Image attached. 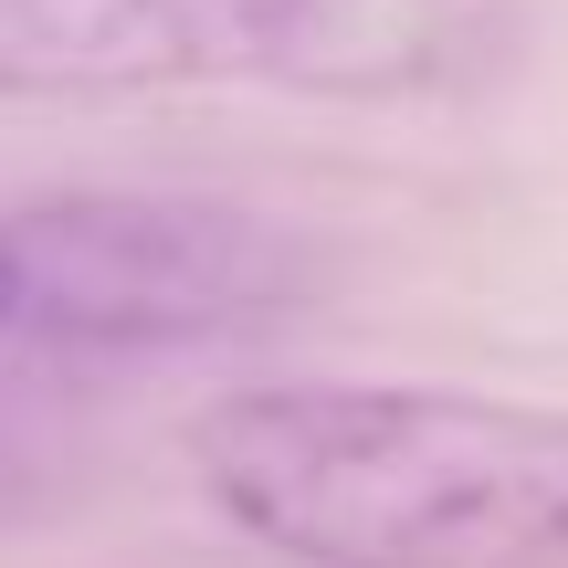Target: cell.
Masks as SVG:
<instances>
[{"label":"cell","instance_id":"cell-1","mask_svg":"<svg viewBox=\"0 0 568 568\" xmlns=\"http://www.w3.org/2000/svg\"><path fill=\"white\" fill-rule=\"evenodd\" d=\"M201 495L284 568H568V410L284 379L190 422Z\"/></svg>","mask_w":568,"mask_h":568},{"label":"cell","instance_id":"cell-2","mask_svg":"<svg viewBox=\"0 0 568 568\" xmlns=\"http://www.w3.org/2000/svg\"><path fill=\"white\" fill-rule=\"evenodd\" d=\"M516 53V0H0V105H422Z\"/></svg>","mask_w":568,"mask_h":568},{"label":"cell","instance_id":"cell-3","mask_svg":"<svg viewBox=\"0 0 568 568\" xmlns=\"http://www.w3.org/2000/svg\"><path fill=\"white\" fill-rule=\"evenodd\" d=\"M21 368L180 358L284 326L316 295V253L284 222L201 190H42L11 201Z\"/></svg>","mask_w":568,"mask_h":568},{"label":"cell","instance_id":"cell-4","mask_svg":"<svg viewBox=\"0 0 568 568\" xmlns=\"http://www.w3.org/2000/svg\"><path fill=\"white\" fill-rule=\"evenodd\" d=\"M0 368H21V264H11V201H0Z\"/></svg>","mask_w":568,"mask_h":568}]
</instances>
